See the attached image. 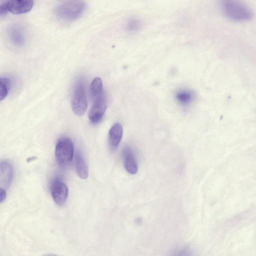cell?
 Instances as JSON below:
<instances>
[{
    "label": "cell",
    "mask_w": 256,
    "mask_h": 256,
    "mask_svg": "<svg viewBox=\"0 0 256 256\" xmlns=\"http://www.w3.org/2000/svg\"><path fill=\"white\" fill-rule=\"evenodd\" d=\"M220 6L224 15L233 20H247L252 16L251 10L240 0H220Z\"/></svg>",
    "instance_id": "1"
},
{
    "label": "cell",
    "mask_w": 256,
    "mask_h": 256,
    "mask_svg": "<svg viewBox=\"0 0 256 256\" xmlns=\"http://www.w3.org/2000/svg\"><path fill=\"white\" fill-rule=\"evenodd\" d=\"M86 7V4L82 0H65L56 7L54 12L61 19L73 20L84 14Z\"/></svg>",
    "instance_id": "2"
},
{
    "label": "cell",
    "mask_w": 256,
    "mask_h": 256,
    "mask_svg": "<svg viewBox=\"0 0 256 256\" xmlns=\"http://www.w3.org/2000/svg\"><path fill=\"white\" fill-rule=\"evenodd\" d=\"M74 146L72 140L67 137L60 138L56 144L55 156L58 163L62 166L68 164L72 160Z\"/></svg>",
    "instance_id": "3"
},
{
    "label": "cell",
    "mask_w": 256,
    "mask_h": 256,
    "mask_svg": "<svg viewBox=\"0 0 256 256\" xmlns=\"http://www.w3.org/2000/svg\"><path fill=\"white\" fill-rule=\"evenodd\" d=\"M34 0H5L0 6L1 16L8 12L20 14L30 12L33 8Z\"/></svg>",
    "instance_id": "4"
},
{
    "label": "cell",
    "mask_w": 256,
    "mask_h": 256,
    "mask_svg": "<svg viewBox=\"0 0 256 256\" xmlns=\"http://www.w3.org/2000/svg\"><path fill=\"white\" fill-rule=\"evenodd\" d=\"M87 106V99L83 82L80 80L75 86L74 91L72 109L75 114L82 116L86 112Z\"/></svg>",
    "instance_id": "5"
},
{
    "label": "cell",
    "mask_w": 256,
    "mask_h": 256,
    "mask_svg": "<svg viewBox=\"0 0 256 256\" xmlns=\"http://www.w3.org/2000/svg\"><path fill=\"white\" fill-rule=\"evenodd\" d=\"M92 106L90 109L88 117L92 124L98 122L102 119L106 108V100L104 94L94 99Z\"/></svg>",
    "instance_id": "6"
},
{
    "label": "cell",
    "mask_w": 256,
    "mask_h": 256,
    "mask_svg": "<svg viewBox=\"0 0 256 256\" xmlns=\"http://www.w3.org/2000/svg\"><path fill=\"white\" fill-rule=\"evenodd\" d=\"M53 200L58 205L62 206L66 202L68 190L66 185L62 180L56 179L50 186Z\"/></svg>",
    "instance_id": "7"
},
{
    "label": "cell",
    "mask_w": 256,
    "mask_h": 256,
    "mask_svg": "<svg viewBox=\"0 0 256 256\" xmlns=\"http://www.w3.org/2000/svg\"><path fill=\"white\" fill-rule=\"evenodd\" d=\"M7 34L11 42L18 47L22 46L26 41V32L18 24H12L8 28Z\"/></svg>",
    "instance_id": "8"
},
{
    "label": "cell",
    "mask_w": 256,
    "mask_h": 256,
    "mask_svg": "<svg viewBox=\"0 0 256 256\" xmlns=\"http://www.w3.org/2000/svg\"><path fill=\"white\" fill-rule=\"evenodd\" d=\"M122 161L126 171L131 174H136L138 170V164L132 150L125 146L122 152Z\"/></svg>",
    "instance_id": "9"
},
{
    "label": "cell",
    "mask_w": 256,
    "mask_h": 256,
    "mask_svg": "<svg viewBox=\"0 0 256 256\" xmlns=\"http://www.w3.org/2000/svg\"><path fill=\"white\" fill-rule=\"evenodd\" d=\"M13 176V168L8 160H1L0 164V188H7L10 186Z\"/></svg>",
    "instance_id": "10"
},
{
    "label": "cell",
    "mask_w": 256,
    "mask_h": 256,
    "mask_svg": "<svg viewBox=\"0 0 256 256\" xmlns=\"http://www.w3.org/2000/svg\"><path fill=\"white\" fill-rule=\"evenodd\" d=\"M122 126L120 123H116L108 132V142L110 149L114 151L118 147L122 136Z\"/></svg>",
    "instance_id": "11"
},
{
    "label": "cell",
    "mask_w": 256,
    "mask_h": 256,
    "mask_svg": "<svg viewBox=\"0 0 256 256\" xmlns=\"http://www.w3.org/2000/svg\"><path fill=\"white\" fill-rule=\"evenodd\" d=\"M74 165L78 176L82 180L87 178L88 176V169L82 155L77 152L75 156Z\"/></svg>",
    "instance_id": "12"
},
{
    "label": "cell",
    "mask_w": 256,
    "mask_h": 256,
    "mask_svg": "<svg viewBox=\"0 0 256 256\" xmlns=\"http://www.w3.org/2000/svg\"><path fill=\"white\" fill-rule=\"evenodd\" d=\"M90 95L92 100L104 94L102 79L99 77L95 78L90 85Z\"/></svg>",
    "instance_id": "13"
},
{
    "label": "cell",
    "mask_w": 256,
    "mask_h": 256,
    "mask_svg": "<svg viewBox=\"0 0 256 256\" xmlns=\"http://www.w3.org/2000/svg\"><path fill=\"white\" fill-rule=\"evenodd\" d=\"M11 86V80L6 77L0 79V100H2L7 96Z\"/></svg>",
    "instance_id": "14"
},
{
    "label": "cell",
    "mask_w": 256,
    "mask_h": 256,
    "mask_svg": "<svg viewBox=\"0 0 256 256\" xmlns=\"http://www.w3.org/2000/svg\"><path fill=\"white\" fill-rule=\"evenodd\" d=\"M176 98L182 104H187L191 102L192 96L188 91L182 90L176 94Z\"/></svg>",
    "instance_id": "15"
},
{
    "label": "cell",
    "mask_w": 256,
    "mask_h": 256,
    "mask_svg": "<svg viewBox=\"0 0 256 256\" xmlns=\"http://www.w3.org/2000/svg\"><path fill=\"white\" fill-rule=\"evenodd\" d=\"M140 22L136 18H130L127 22L126 30L130 32H134L138 30L140 28Z\"/></svg>",
    "instance_id": "16"
},
{
    "label": "cell",
    "mask_w": 256,
    "mask_h": 256,
    "mask_svg": "<svg viewBox=\"0 0 256 256\" xmlns=\"http://www.w3.org/2000/svg\"><path fill=\"white\" fill-rule=\"evenodd\" d=\"M0 203L4 201L6 197V190L3 188H0Z\"/></svg>",
    "instance_id": "17"
}]
</instances>
